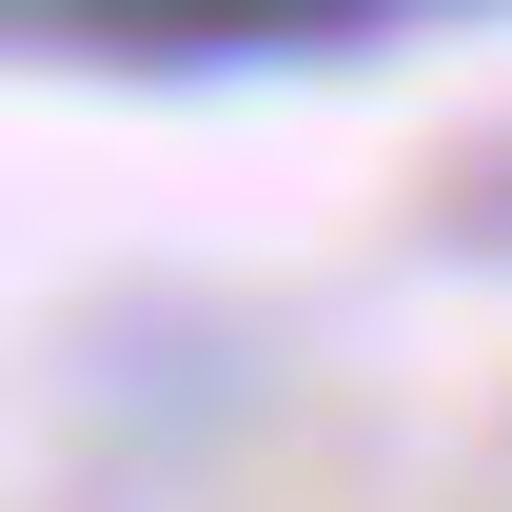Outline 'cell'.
I'll use <instances>...</instances> for the list:
<instances>
[{"mask_svg":"<svg viewBox=\"0 0 512 512\" xmlns=\"http://www.w3.org/2000/svg\"><path fill=\"white\" fill-rule=\"evenodd\" d=\"M99 20H138V40H355L375 0H99Z\"/></svg>","mask_w":512,"mask_h":512,"instance_id":"1","label":"cell"}]
</instances>
